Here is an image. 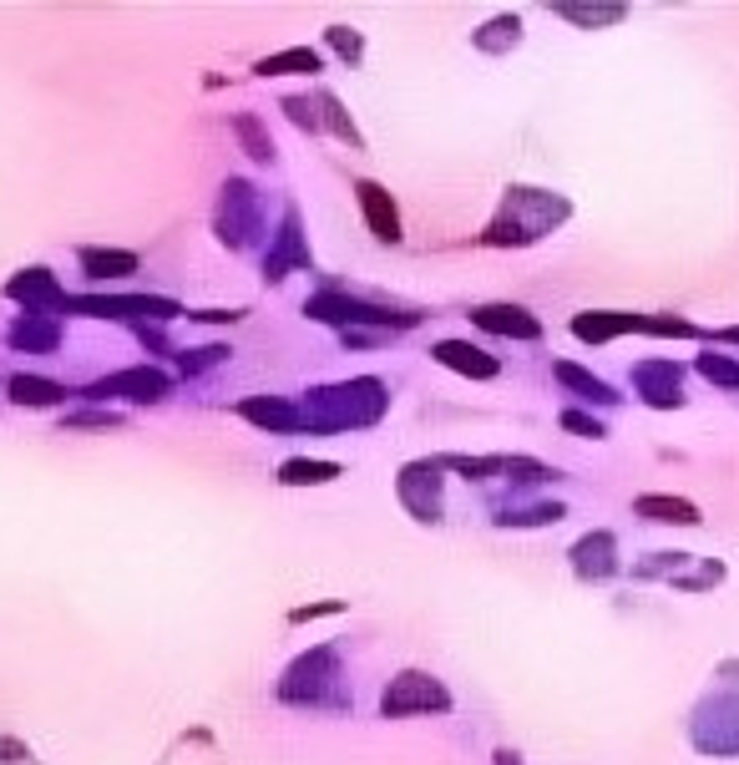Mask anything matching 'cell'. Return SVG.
<instances>
[{"instance_id": "6da1fadb", "label": "cell", "mask_w": 739, "mask_h": 765, "mask_svg": "<svg viewBox=\"0 0 739 765\" xmlns=\"http://www.w3.org/2000/svg\"><path fill=\"white\" fill-rule=\"evenodd\" d=\"M390 396L375 375L345 380V386H324L304 401V426L309 431H355V426H375L385 416Z\"/></svg>"}, {"instance_id": "7a4b0ae2", "label": "cell", "mask_w": 739, "mask_h": 765, "mask_svg": "<svg viewBox=\"0 0 739 765\" xmlns=\"http://www.w3.org/2000/svg\"><path fill=\"white\" fill-rule=\"evenodd\" d=\"M562 218H567V203L562 198L537 193V188H507L502 213L491 218V228H486L481 239L491 249H502V244H532V239L552 234V223H562Z\"/></svg>"}, {"instance_id": "3957f363", "label": "cell", "mask_w": 739, "mask_h": 765, "mask_svg": "<svg viewBox=\"0 0 739 765\" xmlns=\"http://www.w3.org/2000/svg\"><path fill=\"white\" fill-rule=\"evenodd\" d=\"M335 684H340L335 649H314V654L289 664V674L279 684V700H289V705H345V695L335 690Z\"/></svg>"}, {"instance_id": "277c9868", "label": "cell", "mask_w": 739, "mask_h": 765, "mask_svg": "<svg viewBox=\"0 0 739 765\" xmlns=\"http://www.w3.org/2000/svg\"><path fill=\"white\" fill-rule=\"evenodd\" d=\"M66 310L76 315H97V320H137V325H168L183 315L178 299H162V294H76Z\"/></svg>"}, {"instance_id": "5b68a950", "label": "cell", "mask_w": 739, "mask_h": 765, "mask_svg": "<svg viewBox=\"0 0 739 765\" xmlns=\"http://www.w3.org/2000/svg\"><path fill=\"white\" fill-rule=\"evenodd\" d=\"M304 315H309V320H324V325H345V335H350L355 325H385V330H410V325H416V315H395V310H385V304H365V299L340 294V289L314 294V299L304 304Z\"/></svg>"}, {"instance_id": "8992f818", "label": "cell", "mask_w": 739, "mask_h": 765, "mask_svg": "<svg viewBox=\"0 0 739 765\" xmlns=\"http://www.w3.org/2000/svg\"><path fill=\"white\" fill-rule=\"evenodd\" d=\"M426 710H451V695H446V684L421 674V669H405L390 679V690L380 695V715L385 720H400V715H426Z\"/></svg>"}, {"instance_id": "52a82bcc", "label": "cell", "mask_w": 739, "mask_h": 765, "mask_svg": "<svg viewBox=\"0 0 739 765\" xmlns=\"http://www.w3.org/2000/svg\"><path fill=\"white\" fill-rule=\"evenodd\" d=\"M168 396V375L152 370V365H132V370H117V375H102L92 380L81 401H127V406H152Z\"/></svg>"}, {"instance_id": "ba28073f", "label": "cell", "mask_w": 739, "mask_h": 765, "mask_svg": "<svg viewBox=\"0 0 739 765\" xmlns=\"http://www.w3.org/2000/svg\"><path fill=\"white\" fill-rule=\"evenodd\" d=\"M259 234V193L249 183H223V198H218V239L243 249Z\"/></svg>"}, {"instance_id": "9c48e42d", "label": "cell", "mask_w": 739, "mask_h": 765, "mask_svg": "<svg viewBox=\"0 0 739 765\" xmlns=\"http://www.w3.org/2000/svg\"><path fill=\"white\" fill-rule=\"evenodd\" d=\"M400 502L416 512L421 522H436L441 517V462H410L395 482Z\"/></svg>"}, {"instance_id": "30bf717a", "label": "cell", "mask_w": 739, "mask_h": 765, "mask_svg": "<svg viewBox=\"0 0 739 765\" xmlns=\"http://www.w3.org/2000/svg\"><path fill=\"white\" fill-rule=\"evenodd\" d=\"M6 294H11L16 304H26V310H41V315H46V310H66V304H71V299H66V289L56 284V274H51V269H41V264L21 269V274L6 284Z\"/></svg>"}, {"instance_id": "8fae6325", "label": "cell", "mask_w": 739, "mask_h": 765, "mask_svg": "<svg viewBox=\"0 0 739 765\" xmlns=\"http://www.w3.org/2000/svg\"><path fill=\"white\" fill-rule=\"evenodd\" d=\"M633 386L643 391V401H648V406H659V411L684 406V391H679V365H674V360H643V365H633Z\"/></svg>"}, {"instance_id": "7c38bea8", "label": "cell", "mask_w": 739, "mask_h": 765, "mask_svg": "<svg viewBox=\"0 0 739 765\" xmlns=\"http://www.w3.org/2000/svg\"><path fill=\"white\" fill-rule=\"evenodd\" d=\"M355 198H360V213H365V223H370V234H375L380 244H400V208H395V198H390L380 183H370V178L355 183Z\"/></svg>"}, {"instance_id": "4fadbf2b", "label": "cell", "mask_w": 739, "mask_h": 765, "mask_svg": "<svg viewBox=\"0 0 739 765\" xmlns=\"http://www.w3.org/2000/svg\"><path fill=\"white\" fill-rule=\"evenodd\" d=\"M699 720H714V730H694V745L699 750H714V755H734V735L739 730V695H719L699 710Z\"/></svg>"}, {"instance_id": "5bb4252c", "label": "cell", "mask_w": 739, "mask_h": 765, "mask_svg": "<svg viewBox=\"0 0 739 765\" xmlns=\"http://www.w3.org/2000/svg\"><path fill=\"white\" fill-rule=\"evenodd\" d=\"M471 320L486 335H512V340H537L542 335V325L532 320V310H522V304H476Z\"/></svg>"}, {"instance_id": "9a60e30c", "label": "cell", "mask_w": 739, "mask_h": 765, "mask_svg": "<svg viewBox=\"0 0 739 765\" xmlns=\"http://www.w3.org/2000/svg\"><path fill=\"white\" fill-rule=\"evenodd\" d=\"M294 264L309 269V249H304V239H299V213L289 208L284 223H279V239H274V249H269V259H264V279H284Z\"/></svg>"}, {"instance_id": "2e32d148", "label": "cell", "mask_w": 739, "mask_h": 765, "mask_svg": "<svg viewBox=\"0 0 739 765\" xmlns=\"http://www.w3.org/2000/svg\"><path fill=\"white\" fill-rule=\"evenodd\" d=\"M238 416L264 426V431H299L304 426V406H294L284 396H249V401H238Z\"/></svg>"}, {"instance_id": "e0dca14e", "label": "cell", "mask_w": 739, "mask_h": 765, "mask_svg": "<svg viewBox=\"0 0 739 765\" xmlns=\"http://www.w3.org/2000/svg\"><path fill=\"white\" fill-rule=\"evenodd\" d=\"M11 345L26 350V355H51L61 345V320L56 315H41V310H26L11 325Z\"/></svg>"}, {"instance_id": "ac0fdd59", "label": "cell", "mask_w": 739, "mask_h": 765, "mask_svg": "<svg viewBox=\"0 0 739 765\" xmlns=\"http://www.w3.org/2000/svg\"><path fill=\"white\" fill-rule=\"evenodd\" d=\"M618 543L613 532H588V538L572 548V568H578V578H613L618 573Z\"/></svg>"}, {"instance_id": "d6986e66", "label": "cell", "mask_w": 739, "mask_h": 765, "mask_svg": "<svg viewBox=\"0 0 739 765\" xmlns=\"http://www.w3.org/2000/svg\"><path fill=\"white\" fill-rule=\"evenodd\" d=\"M431 355H436L446 370H456V375H471V380H491V375L502 370V365L491 360L486 350H476V345H466V340H441Z\"/></svg>"}, {"instance_id": "ffe728a7", "label": "cell", "mask_w": 739, "mask_h": 765, "mask_svg": "<svg viewBox=\"0 0 739 765\" xmlns=\"http://www.w3.org/2000/svg\"><path fill=\"white\" fill-rule=\"evenodd\" d=\"M628 330H643V315H613V310H588V315H578L572 320V335L578 340H593V345H603V340H613V335H628Z\"/></svg>"}, {"instance_id": "44dd1931", "label": "cell", "mask_w": 739, "mask_h": 765, "mask_svg": "<svg viewBox=\"0 0 739 765\" xmlns=\"http://www.w3.org/2000/svg\"><path fill=\"white\" fill-rule=\"evenodd\" d=\"M11 401L26 411H51L66 401V386H56L46 375H11Z\"/></svg>"}, {"instance_id": "7402d4cb", "label": "cell", "mask_w": 739, "mask_h": 765, "mask_svg": "<svg viewBox=\"0 0 739 765\" xmlns=\"http://www.w3.org/2000/svg\"><path fill=\"white\" fill-rule=\"evenodd\" d=\"M633 512L638 517H648V522H679V527H699L704 517H699V507L694 502H684V497H638L633 502Z\"/></svg>"}, {"instance_id": "603a6c76", "label": "cell", "mask_w": 739, "mask_h": 765, "mask_svg": "<svg viewBox=\"0 0 739 765\" xmlns=\"http://www.w3.org/2000/svg\"><path fill=\"white\" fill-rule=\"evenodd\" d=\"M76 259H81V269H87L92 279H127V274H137V254H127V249H81Z\"/></svg>"}, {"instance_id": "cb8c5ba5", "label": "cell", "mask_w": 739, "mask_h": 765, "mask_svg": "<svg viewBox=\"0 0 739 765\" xmlns=\"http://www.w3.org/2000/svg\"><path fill=\"white\" fill-rule=\"evenodd\" d=\"M335 477H340V462H314V456H294V462L279 467L284 487H319V482H335Z\"/></svg>"}, {"instance_id": "d4e9b609", "label": "cell", "mask_w": 739, "mask_h": 765, "mask_svg": "<svg viewBox=\"0 0 739 765\" xmlns=\"http://www.w3.org/2000/svg\"><path fill=\"white\" fill-rule=\"evenodd\" d=\"M319 66H324V56L309 51V46H289V51H274V56L254 61L259 76H289V71H319Z\"/></svg>"}, {"instance_id": "484cf974", "label": "cell", "mask_w": 739, "mask_h": 765, "mask_svg": "<svg viewBox=\"0 0 739 765\" xmlns=\"http://www.w3.org/2000/svg\"><path fill=\"white\" fill-rule=\"evenodd\" d=\"M552 375L562 380V386H572V391H578L583 401H598V406H618V396L603 386V380H598V375H588V370H578V365L557 360V365H552Z\"/></svg>"}, {"instance_id": "4316f807", "label": "cell", "mask_w": 739, "mask_h": 765, "mask_svg": "<svg viewBox=\"0 0 739 765\" xmlns=\"http://www.w3.org/2000/svg\"><path fill=\"white\" fill-rule=\"evenodd\" d=\"M233 137L243 142V152H249L254 163H269L274 158V142H269V132H264V122L254 112H238L233 117Z\"/></svg>"}, {"instance_id": "83f0119b", "label": "cell", "mask_w": 739, "mask_h": 765, "mask_svg": "<svg viewBox=\"0 0 739 765\" xmlns=\"http://www.w3.org/2000/svg\"><path fill=\"white\" fill-rule=\"evenodd\" d=\"M471 41H476V51H491V56H497V51H507V46L522 41V21H517V16H497L491 26H481Z\"/></svg>"}, {"instance_id": "f1b7e54d", "label": "cell", "mask_w": 739, "mask_h": 765, "mask_svg": "<svg viewBox=\"0 0 739 765\" xmlns=\"http://www.w3.org/2000/svg\"><path fill=\"white\" fill-rule=\"evenodd\" d=\"M319 107H324V127H330V132H340L350 147H365V137H360V132H355V122L345 117L340 97H330V92H324V97H319Z\"/></svg>"}, {"instance_id": "f546056e", "label": "cell", "mask_w": 739, "mask_h": 765, "mask_svg": "<svg viewBox=\"0 0 739 765\" xmlns=\"http://www.w3.org/2000/svg\"><path fill=\"white\" fill-rule=\"evenodd\" d=\"M557 16L578 21V26H613L623 21V6H557Z\"/></svg>"}, {"instance_id": "4dcf8cb0", "label": "cell", "mask_w": 739, "mask_h": 765, "mask_svg": "<svg viewBox=\"0 0 739 765\" xmlns=\"http://www.w3.org/2000/svg\"><path fill=\"white\" fill-rule=\"evenodd\" d=\"M699 375L714 380V386H734L739 391V360H729V355H699Z\"/></svg>"}, {"instance_id": "1f68e13d", "label": "cell", "mask_w": 739, "mask_h": 765, "mask_svg": "<svg viewBox=\"0 0 739 765\" xmlns=\"http://www.w3.org/2000/svg\"><path fill=\"white\" fill-rule=\"evenodd\" d=\"M562 517V507L557 502H542V507H527V512H502L497 522L502 527H542V522H557Z\"/></svg>"}, {"instance_id": "d6a6232c", "label": "cell", "mask_w": 739, "mask_h": 765, "mask_svg": "<svg viewBox=\"0 0 739 765\" xmlns=\"http://www.w3.org/2000/svg\"><path fill=\"white\" fill-rule=\"evenodd\" d=\"M314 107H319V102H309V97H284L289 122L304 127V132H319V127H324V112H314Z\"/></svg>"}, {"instance_id": "836d02e7", "label": "cell", "mask_w": 739, "mask_h": 765, "mask_svg": "<svg viewBox=\"0 0 739 765\" xmlns=\"http://www.w3.org/2000/svg\"><path fill=\"white\" fill-rule=\"evenodd\" d=\"M228 355V345H203V350H188L178 365H183V375H198V370H208V365H218Z\"/></svg>"}, {"instance_id": "e575fe53", "label": "cell", "mask_w": 739, "mask_h": 765, "mask_svg": "<svg viewBox=\"0 0 739 765\" xmlns=\"http://www.w3.org/2000/svg\"><path fill=\"white\" fill-rule=\"evenodd\" d=\"M330 46H335L345 61H360V56H365V41H360L350 26H330Z\"/></svg>"}, {"instance_id": "d590c367", "label": "cell", "mask_w": 739, "mask_h": 765, "mask_svg": "<svg viewBox=\"0 0 739 765\" xmlns=\"http://www.w3.org/2000/svg\"><path fill=\"white\" fill-rule=\"evenodd\" d=\"M340 598H330V603H304V608H294L289 614V624H309V619H324V614H340Z\"/></svg>"}, {"instance_id": "8d00e7d4", "label": "cell", "mask_w": 739, "mask_h": 765, "mask_svg": "<svg viewBox=\"0 0 739 765\" xmlns=\"http://www.w3.org/2000/svg\"><path fill=\"white\" fill-rule=\"evenodd\" d=\"M562 426L567 431H578V436H603V421H593V416H583V411H562Z\"/></svg>"}, {"instance_id": "74e56055", "label": "cell", "mask_w": 739, "mask_h": 765, "mask_svg": "<svg viewBox=\"0 0 739 765\" xmlns=\"http://www.w3.org/2000/svg\"><path fill=\"white\" fill-rule=\"evenodd\" d=\"M21 760H31V745H21V740H11V735H0V765H21Z\"/></svg>"}, {"instance_id": "f35d334b", "label": "cell", "mask_w": 739, "mask_h": 765, "mask_svg": "<svg viewBox=\"0 0 739 765\" xmlns=\"http://www.w3.org/2000/svg\"><path fill=\"white\" fill-rule=\"evenodd\" d=\"M66 421H71V426H112L117 416H112V411H81V416H66Z\"/></svg>"}, {"instance_id": "ab89813d", "label": "cell", "mask_w": 739, "mask_h": 765, "mask_svg": "<svg viewBox=\"0 0 739 765\" xmlns=\"http://www.w3.org/2000/svg\"><path fill=\"white\" fill-rule=\"evenodd\" d=\"M497 765H522V760H517L512 750H497Z\"/></svg>"}, {"instance_id": "60d3db41", "label": "cell", "mask_w": 739, "mask_h": 765, "mask_svg": "<svg viewBox=\"0 0 739 765\" xmlns=\"http://www.w3.org/2000/svg\"><path fill=\"white\" fill-rule=\"evenodd\" d=\"M719 340H739V325H734V330H724V335H719Z\"/></svg>"}]
</instances>
